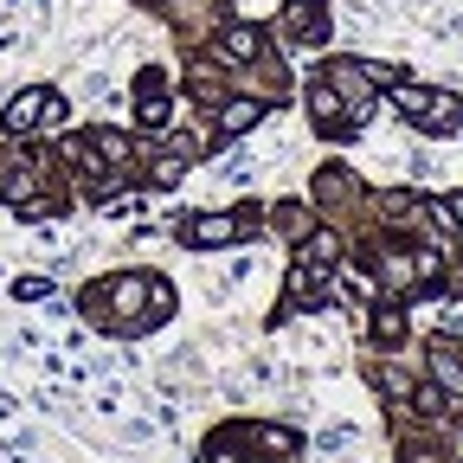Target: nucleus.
<instances>
[{
  "label": "nucleus",
  "mask_w": 463,
  "mask_h": 463,
  "mask_svg": "<svg viewBox=\"0 0 463 463\" xmlns=\"http://www.w3.org/2000/svg\"><path fill=\"white\" fill-rule=\"evenodd\" d=\"M399 116L412 129H431V136L463 129V103L450 90H431V84H399Z\"/></svg>",
  "instance_id": "f257e3e1"
},
{
  "label": "nucleus",
  "mask_w": 463,
  "mask_h": 463,
  "mask_svg": "<svg viewBox=\"0 0 463 463\" xmlns=\"http://www.w3.org/2000/svg\"><path fill=\"white\" fill-rule=\"evenodd\" d=\"M251 232H258V213H200V219L181 225V239H187L194 251H219V245L251 239Z\"/></svg>",
  "instance_id": "f03ea898"
},
{
  "label": "nucleus",
  "mask_w": 463,
  "mask_h": 463,
  "mask_svg": "<svg viewBox=\"0 0 463 463\" xmlns=\"http://www.w3.org/2000/svg\"><path fill=\"white\" fill-rule=\"evenodd\" d=\"M39 123H65V97L45 90V84L20 90V97L7 103V116H0V129H7V136H26V129H39Z\"/></svg>",
  "instance_id": "7ed1b4c3"
},
{
  "label": "nucleus",
  "mask_w": 463,
  "mask_h": 463,
  "mask_svg": "<svg viewBox=\"0 0 463 463\" xmlns=\"http://www.w3.org/2000/svg\"><path fill=\"white\" fill-rule=\"evenodd\" d=\"M264 109H270L264 97H219V103H213V129H219V136L232 142V136L258 129V123H264Z\"/></svg>",
  "instance_id": "20e7f679"
},
{
  "label": "nucleus",
  "mask_w": 463,
  "mask_h": 463,
  "mask_svg": "<svg viewBox=\"0 0 463 463\" xmlns=\"http://www.w3.org/2000/svg\"><path fill=\"white\" fill-rule=\"evenodd\" d=\"M431 380L463 399V347L457 341H431Z\"/></svg>",
  "instance_id": "39448f33"
},
{
  "label": "nucleus",
  "mask_w": 463,
  "mask_h": 463,
  "mask_svg": "<svg viewBox=\"0 0 463 463\" xmlns=\"http://www.w3.org/2000/svg\"><path fill=\"white\" fill-rule=\"evenodd\" d=\"M380 283H386V289H419L412 251H386V258H380Z\"/></svg>",
  "instance_id": "423d86ee"
},
{
  "label": "nucleus",
  "mask_w": 463,
  "mask_h": 463,
  "mask_svg": "<svg viewBox=\"0 0 463 463\" xmlns=\"http://www.w3.org/2000/svg\"><path fill=\"white\" fill-rule=\"evenodd\" d=\"M245 438H251L258 450H270V457H297V444H303V438L289 431V425H251Z\"/></svg>",
  "instance_id": "0eeeda50"
},
{
  "label": "nucleus",
  "mask_w": 463,
  "mask_h": 463,
  "mask_svg": "<svg viewBox=\"0 0 463 463\" xmlns=\"http://www.w3.org/2000/svg\"><path fill=\"white\" fill-rule=\"evenodd\" d=\"M258 45H264V33H258V26H232V33L219 39V52L232 58V65H251V58H258Z\"/></svg>",
  "instance_id": "6e6552de"
},
{
  "label": "nucleus",
  "mask_w": 463,
  "mask_h": 463,
  "mask_svg": "<svg viewBox=\"0 0 463 463\" xmlns=\"http://www.w3.org/2000/svg\"><path fill=\"white\" fill-rule=\"evenodd\" d=\"M380 219H386V225H419V219H425V200H412V194H380Z\"/></svg>",
  "instance_id": "1a4fd4ad"
},
{
  "label": "nucleus",
  "mask_w": 463,
  "mask_h": 463,
  "mask_svg": "<svg viewBox=\"0 0 463 463\" xmlns=\"http://www.w3.org/2000/svg\"><path fill=\"white\" fill-rule=\"evenodd\" d=\"M289 33H297V39H322L328 33V14L322 7H289Z\"/></svg>",
  "instance_id": "9d476101"
},
{
  "label": "nucleus",
  "mask_w": 463,
  "mask_h": 463,
  "mask_svg": "<svg viewBox=\"0 0 463 463\" xmlns=\"http://www.w3.org/2000/svg\"><path fill=\"white\" fill-rule=\"evenodd\" d=\"M373 341H380V347H392V341H405V316H399L392 303H380V316H373Z\"/></svg>",
  "instance_id": "9b49d317"
},
{
  "label": "nucleus",
  "mask_w": 463,
  "mask_h": 463,
  "mask_svg": "<svg viewBox=\"0 0 463 463\" xmlns=\"http://www.w3.org/2000/svg\"><path fill=\"white\" fill-rule=\"evenodd\" d=\"M303 258H316V264H341V239H335V232H309V245H303Z\"/></svg>",
  "instance_id": "f8f14e48"
},
{
  "label": "nucleus",
  "mask_w": 463,
  "mask_h": 463,
  "mask_svg": "<svg viewBox=\"0 0 463 463\" xmlns=\"http://www.w3.org/2000/svg\"><path fill=\"white\" fill-rule=\"evenodd\" d=\"M14 297H20V303H39V297H52V283H45V277H26Z\"/></svg>",
  "instance_id": "ddd939ff"
}]
</instances>
